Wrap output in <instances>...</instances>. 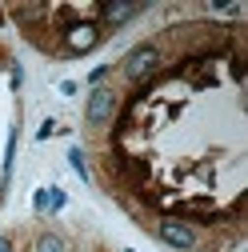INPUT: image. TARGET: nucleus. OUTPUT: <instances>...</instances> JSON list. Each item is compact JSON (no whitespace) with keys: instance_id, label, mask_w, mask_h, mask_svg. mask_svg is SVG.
Here are the masks:
<instances>
[{"instance_id":"nucleus-1","label":"nucleus","mask_w":248,"mask_h":252,"mask_svg":"<svg viewBox=\"0 0 248 252\" xmlns=\"http://www.w3.org/2000/svg\"><path fill=\"white\" fill-rule=\"evenodd\" d=\"M112 112H116V88H108V84H96V88L88 92L84 120L92 124V128H104V124L112 120Z\"/></svg>"},{"instance_id":"nucleus-2","label":"nucleus","mask_w":248,"mask_h":252,"mask_svg":"<svg viewBox=\"0 0 248 252\" xmlns=\"http://www.w3.org/2000/svg\"><path fill=\"white\" fill-rule=\"evenodd\" d=\"M160 48L156 44H136L132 52H128V60H124V76L128 80H148L152 72L160 68Z\"/></svg>"},{"instance_id":"nucleus-3","label":"nucleus","mask_w":248,"mask_h":252,"mask_svg":"<svg viewBox=\"0 0 248 252\" xmlns=\"http://www.w3.org/2000/svg\"><path fill=\"white\" fill-rule=\"evenodd\" d=\"M156 236H160L168 248H180V252H192V248H196V228L184 224V220H172V216L156 220Z\"/></svg>"},{"instance_id":"nucleus-4","label":"nucleus","mask_w":248,"mask_h":252,"mask_svg":"<svg viewBox=\"0 0 248 252\" xmlns=\"http://www.w3.org/2000/svg\"><path fill=\"white\" fill-rule=\"evenodd\" d=\"M96 40H100V28H96V24H88V20L64 24V48H68V52H88Z\"/></svg>"},{"instance_id":"nucleus-5","label":"nucleus","mask_w":248,"mask_h":252,"mask_svg":"<svg viewBox=\"0 0 248 252\" xmlns=\"http://www.w3.org/2000/svg\"><path fill=\"white\" fill-rule=\"evenodd\" d=\"M144 12H148V4H120V0H112V4H104V8H100L104 24H112V28H120V24H128V20L144 16Z\"/></svg>"},{"instance_id":"nucleus-6","label":"nucleus","mask_w":248,"mask_h":252,"mask_svg":"<svg viewBox=\"0 0 248 252\" xmlns=\"http://www.w3.org/2000/svg\"><path fill=\"white\" fill-rule=\"evenodd\" d=\"M32 252H68V244L60 240L56 232H40V236H36V244H32Z\"/></svg>"},{"instance_id":"nucleus-7","label":"nucleus","mask_w":248,"mask_h":252,"mask_svg":"<svg viewBox=\"0 0 248 252\" xmlns=\"http://www.w3.org/2000/svg\"><path fill=\"white\" fill-rule=\"evenodd\" d=\"M68 164H72V168L88 180V164H84V152H80V148H72V152H68Z\"/></svg>"},{"instance_id":"nucleus-8","label":"nucleus","mask_w":248,"mask_h":252,"mask_svg":"<svg viewBox=\"0 0 248 252\" xmlns=\"http://www.w3.org/2000/svg\"><path fill=\"white\" fill-rule=\"evenodd\" d=\"M64 200H68V196L60 192V188H48V208H52V212H60V208H64Z\"/></svg>"},{"instance_id":"nucleus-9","label":"nucleus","mask_w":248,"mask_h":252,"mask_svg":"<svg viewBox=\"0 0 248 252\" xmlns=\"http://www.w3.org/2000/svg\"><path fill=\"white\" fill-rule=\"evenodd\" d=\"M32 208H36V212H44V208H48V188H40V192L32 196Z\"/></svg>"},{"instance_id":"nucleus-10","label":"nucleus","mask_w":248,"mask_h":252,"mask_svg":"<svg viewBox=\"0 0 248 252\" xmlns=\"http://www.w3.org/2000/svg\"><path fill=\"white\" fill-rule=\"evenodd\" d=\"M52 132H56V124H52V120H44V124H40V132H36V136H40V140H48Z\"/></svg>"},{"instance_id":"nucleus-11","label":"nucleus","mask_w":248,"mask_h":252,"mask_svg":"<svg viewBox=\"0 0 248 252\" xmlns=\"http://www.w3.org/2000/svg\"><path fill=\"white\" fill-rule=\"evenodd\" d=\"M0 252H12V236H0Z\"/></svg>"}]
</instances>
